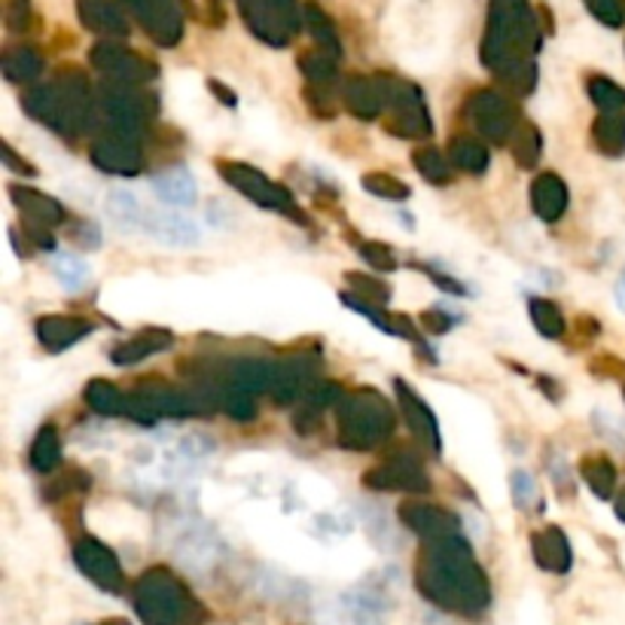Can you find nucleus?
<instances>
[{"label":"nucleus","instance_id":"nucleus-1","mask_svg":"<svg viewBox=\"0 0 625 625\" xmlns=\"http://www.w3.org/2000/svg\"><path fill=\"white\" fill-rule=\"evenodd\" d=\"M141 233L160 238L165 245H196L198 242V226L186 214L177 211H144V221H141Z\"/></svg>","mask_w":625,"mask_h":625},{"label":"nucleus","instance_id":"nucleus-2","mask_svg":"<svg viewBox=\"0 0 625 625\" xmlns=\"http://www.w3.org/2000/svg\"><path fill=\"white\" fill-rule=\"evenodd\" d=\"M153 186H156V196L165 198L168 205H189L196 198V184H193V177L184 168L162 174V177L153 181Z\"/></svg>","mask_w":625,"mask_h":625},{"label":"nucleus","instance_id":"nucleus-3","mask_svg":"<svg viewBox=\"0 0 625 625\" xmlns=\"http://www.w3.org/2000/svg\"><path fill=\"white\" fill-rule=\"evenodd\" d=\"M55 275H59V281L68 287V290H80L83 287V281L89 278V269H86V263L83 259H76V257H68V254H62V257L55 259Z\"/></svg>","mask_w":625,"mask_h":625},{"label":"nucleus","instance_id":"nucleus-4","mask_svg":"<svg viewBox=\"0 0 625 625\" xmlns=\"http://www.w3.org/2000/svg\"><path fill=\"white\" fill-rule=\"evenodd\" d=\"M107 625H123V623H107Z\"/></svg>","mask_w":625,"mask_h":625}]
</instances>
